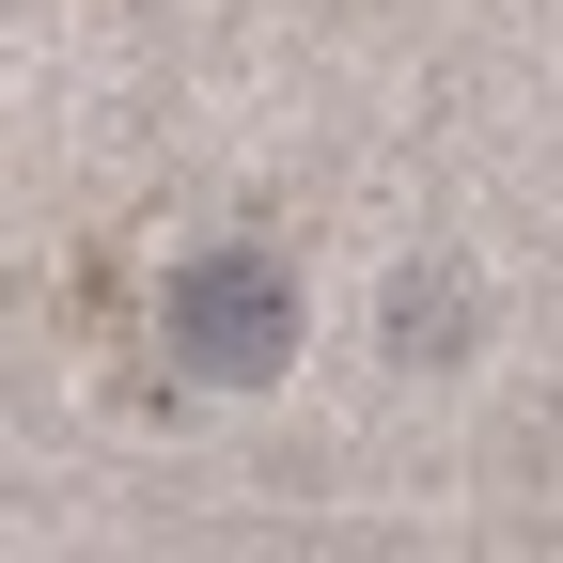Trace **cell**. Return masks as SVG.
Wrapping results in <instances>:
<instances>
[{
	"label": "cell",
	"mask_w": 563,
	"mask_h": 563,
	"mask_svg": "<svg viewBox=\"0 0 563 563\" xmlns=\"http://www.w3.org/2000/svg\"><path fill=\"white\" fill-rule=\"evenodd\" d=\"M391 344H407V361H454V344H470V282H439V266L391 282Z\"/></svg>",
	"instance_id": "2"
},
{
	"label": "cell",
	"mask_w": 563,
	"mask_h": 563,
	"mask_svg": "<svg viewBox=\"0 0 563 563\" xmlns=\"http://www.w3.org/2000/svg\"><path fill=\"white\" fill-rule=\"evenodd\" d=\"M173 361L203 391H266V376H298V266L282 251H203L173 282Z\"/></svg>",
	"instance_id": "1"
}]
</instances>
